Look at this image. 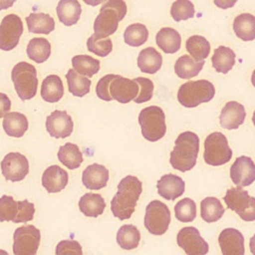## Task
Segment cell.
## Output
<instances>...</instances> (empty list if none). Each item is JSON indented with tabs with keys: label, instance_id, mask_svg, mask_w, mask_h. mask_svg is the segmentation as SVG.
<instances>
[{
	"label": "cell",
	"instance_id": "cell-1",
	"mask_svg": "<svg viewBox=\"0 0 255 255\" xmlns=\"http://www.w3.org/2000/svg\"><path fill=\"white\" fill-rule=\"evenodd\" d=\"M142 191L141 181L133 175H127L118 184V191L111 200V210L120 220L130 218Z\"/></svg>",
	"mask_w": 255,
	"mask_h": 255
},
{
	"label": "cell",
	"instance_id": "cell-2",
	"mask_svg": "<svg viewBox=\"0 0 255 255\" xmlns=\"http://www.w3.org/2000/svg\"><path fill=\"white\" fill-rule=\"evenodd\" d=\"M199 151V137L195 132L186 130L181 132L174 141L170 151L169 162L171 166L181 172L192 169L197 160Z\"/></svg>",
	"mask_w": 255,
	"mask_h": 255
},
{
	"label": "cell",
	"instance_id": "cell-3",
	"mask_svg": "<svg viewBox=\"0 0 255 255\" xmlns=\"http://www.w3.org/2000/svg\"><path fill=\"white\" fill-rule=\"evenodd\" d=\"M128 12L124 0H106L94 22V34L98 38H108L113 35Z\"/></svg>",
	"mask_w": 255,
	"mask_h": 255
},
{
	"label": "cell",
	"instance_id": "cell-4",
	"mask_svg": "<svg viewBox=\"0 0 255 255\" xmlns=\"http://www.w3.org/2000/svg\"><path fill=\"white\" fill-rule=\"evenodd\" d=\"M215 96L213 84L207 80L188 81L182 84L177 92V101L185 108H195L207 103Z\"/></svg>",
	"mask_w": 255,
	"mask_h": 255
},
{
	"label": "cell",
	"instance_id": "cell-5",
	"mask_svg": "<svg viewBox=\"0 0 255 255\" xmlns=\"http://www.w3.org/2000/svg\"><path fill=\"white\" fill-rule=\"evenodd\" d=\"M138 124L142 136L148 141H157L165 135V115L163 110L157 106L142 109L138 115Z\"/></svg>",
	"mask_w": 255,
	"mask_h": 255
},
{
	"label": "cell",
	"instance_id": "cell-6",
	"mask_svg": "<svg viewBox=\"0 0 255 255\" xmlns=\"http://www.w3.org/2000/svg\"><path fill=\"white\" fill-rule=\"evenodd\" d=\"M16 93L22 101L33 99L37 94L38 78L36 68L27 63L20 62L16 64L11 72Z\"/></svg>",
	"mask_w": 255,
	"mask_h": 255
},
{
	"label": "cell",
	"instance_id": "cell-7",
	"mask_svg": "<svg viewBox=\"0 0 255 255\" xmlns=\"http://www.w3.org/2000/svg\"><path fill=\"white\" fill-rule=\"evenodd\" d=\"M232 157L226 136L220 131H214L207 135L204 140V161L212 166L226 164Z\"/></svg>",
	"mask_w": 255,
	"mask_h": 255
},
{
	"label": "cell",
	"instance_id": "cell-8",
	"mask_svg": "<svg viewBox=\"0 0 255 255\" xmlns=\"http://www.w3.org/2000/svg\"><path fill=\"white\" fill-rule=\"evenodd\" d=\"M144 227L153 235L164 234L170 223V210L159 200L150 201L145 207Z\"/></svg>",
	"mask_w": 255,
	"mask_h": 255
},
{
	"label": "cell",
	"instance_id": "cell-9",
	"mask_svg": "<svg viewBox=\"0 0 255 255\" xmlns=\"http://www.w3.org/2000/svg\"><path fill=\"white\" fill-rule=\"evenodd\" d=\"M41 233L34 225H23L13 234V253L15 255H34L37 253Z\"/></svg>",
	"mask_w": 255,
	"mask_h": 255
},
{
	"label": "cell",
	"instance_id": "cell-10",
	"mask_svg": "<svg viewBox=\"0 0 255 255\" xmlns=\"http://www.w3.org/2000/svg\"><path fill=\"white\" fill-rule=\"evenodd\" d=\"M23 29V22L18 15H6L0 23V49L13 50L19 43Z\"/></svg>",
	"mask_w": 255,
	"mask_h": 255
},
{
	"label": "cell",
	"instance_id": "cell-11",
	"mask_svg": "<svg viewBox=\"0 0 255 255\" xmlns=\"http://www.w3.org/2000/svg\"><path fill=\"white\" fill-rule=\"evenodd\" d=\"M1 171L6 180L16 182L23 180L29 172V161L20 152H9L1 161Z\"/></svg>",
	"mask_w": 255,
	"mask_h": 255
},
{
	"label": "cell",
	"instance_id": "cell-12",
	"mask_svg": "<svg viewBox=\"0 0 255 255\" xmlns=\"http://www.w3.org/2000/svg\"><path fill=\"white\" fill-rule=\"evenodd\" d=\"M176 242L187 255H204L208 252L207 242L192 226L181 228L176 235Z\"/></svg>",
	"mask_w": 255,
	"mask_h": 255
},
{
	"label": "cell",
	"instance_id": "cell-13",
	"mask_svg": "<svg viewBox=\"0 0 255 255\" xmlns=\"http://www.w3.org/2000/svg\"><path fill=\"white\" fill-rule=\"evenodd\" d=\"M230 178L236 186L245 187L255 181V163L251 157L241 155L230 167Z\"/></svg>",
	"mask_w": 255,
	"mask_h": 255
},
{
	"label": "cell",
	"instance_id": "cell-14",
	"mask_svg": "<svg viewBox=\"0 0 255 255\" xmlns=\"http://www.w3.org/2000/svg\"><path fill=\"white\" fill-rule=\"evenodd\" d=\"M46 129L53 137L65 138L72 134L74 122L66 111L56 110L46 118Z\"/></svg>",
	"mask_w": 255,
	"mask_h": 255
},
{
	"label": "cell",
	"instance_id": "cell-15",
	"mask_svg": "<svg viewBox=\"0 0 255 255\" xmlns=\"http://www.w3.org/2000/svg\"><path fill=\"white\" fill-rule=\"evenodd\" d=\"M139 92V85L134 80H130L120 75L111 82L110 93L113 100L121 104H128L134 100Z\"/></svg>",
	"mask_w": 255,
	"mask_h": 255
},
{
	"label": "cell",
	"instance_id": "cell-16",
	"mask_svg": "<svg viewBox=\"0 0 255 255\" xmlns=\"http://www.w3.org/2000/svg\"><path fill=\"white\" fill-rule=\"evenodd\" d=\"M218 243L223 255H243L244 237L235 228H225L218 236Z\"/></svg>",
	"mask_w": 255,
	"mask_h": 255
},
{
	"label": "cell",
	"instance_id": "cell-17",
	"mask_svg": "<svg viewBox=\"0 0 255 255\" xmlns=\"http://www.w3.org/2000/svg\"><path fill=\"white\" fill-rule=\"evenodd\" d=\"M245 117L246 112L243 105L236 101H230L222 108L219 123L226 129H236L244 123Z\"/></svg>",
	"mask_w": 255,
	"mask_h": 255
},
{
	"label": "cell",
	"instance_id": "cell-18",
	"mask_svg": "<svg viewBox=\"0 0 255 255\" xmlns=\"http://www.w3.org/2000/svg\"><path fill=\"white\" fill-rule=\"evenodd\" d=\"M223 200L226 206L229 209L235 211L237 215H239V217L242 219L247 209L254 202L255 197L250 196L248 192L244 190L242 187L236 186L233 188H229L226 191Z\"/></svg>",
	"mask_w": 255,
	"mask_h": 255
},
{
	"label": "cell",
	"instance_id": "cell-19",
	"mask_svg": "<svg viewBox=\"0 0 255 255\" xmlns=\"http://www.w3.org/2000/svg\"><path fill=\"white\" fill-rule=\"evenodd\" d=\"M157 193L164 199L174 200L181 196L185 189V183L178 175L168 173L162 175L156 183Z\"/></svg>",
	"mask_w": 255,
	"mask_h": 255
},
{
	"label": "cell",
	"instance_id": "cell-20",
	"mask_svg": "<svg viewBox=\"0 0 255 255\" xmlns=\"http://www.w3.org/2000/svg\"><path fill=\"white\" fill-rule=\"evenodd\" d=\"M69 181L67 171L59 165H51L42 174V185L49 193H56L63 190Z\"/></svg>",
	"mask_w": 255,
	"mask_h": 255
},
{
	"label": "cell",
	"instance_id": "cell-21",
	"mask_svg": "<svg viewBox=\"0 0 255 255\" xmlns=\"http://www.w3.org/2000/svg\"><path fill=\"white\" fill-rule=\"evenodd\" d=\"M109 180V170L99 163L88 165L82 174V182L88 189L100 190L104 188Z\"/></svg>",
	"mask_w": 255,
	"mask_h": 255
},
{
	"label": "cell",
	"instance_id": "cell-22",
	"mask_svg": "<svg viewBox=\"0 0 255 255\" xmlns=\"http://www.w3.org/2000/svg\"><path fill=\"white\" fill-rule=\"evenodd\" d=\"M56 12L62 24L65 26H73L80 20L82 7L78 0H60Z\"/></svg>",
	"mask_w": 255,
	"mask_h": 255
},
{
	"label": "cell",
	"instance_id": "cell-23",
	"mask_svg": "<svg viewBox=\"0 0 255 255\" xmlns=\"http://www.w3.org/2000/svg\"><path fill=\"white\" fill-rule=\"evenodd\" d=\"M3 129L7 135L12 137H21L29 128V123L24 114L18 112L7 113L3 117Z\"/></svg>",
	"mask_w": 255,
	"mask_h": 255
},
{
	"label": "cell",
	"instance_id": "cell-24",
	"mask_svg": "<svg viewBox=\"0 0 255 255\" xmlns=\"http://www.w3.org/2000/svg\"><path fill=\"white\" fill-rule=\"evenodd\" d=\"M156 45L166 54L176 53L181 46V36L173 28L163 27L155 36Z\"/></svg>",
	"mask_w": 255,
	"mask_h": 255
},
{
	"label": "cell",
	"instance_id": "cell-25",
	"mask_svg": "<svg viewBox=\"0 0 255 255\" xmlns=\"http://www.w3.org/2000/svg\"><path fill=\"white\" fill-rule=\"evenodd\" d=\"M25 20L30 33L48 35L55 29V20L47 13L32 12Z\"/></svg>",
	"mask_w": 255,
	"mask_h": 255
},
{
	"label": "cell",
	"instance_id": "cell-26",
	"mask_svg": "<svg viewBox=\"0 0 255 255\" xmlns=\"http://www.w3.org/2000/svg\"><path fill=\"white\" fill-rule=\"evenodd\" d=\"M162 65V56L153 47L142 49L137 56V67L142 73L155 74Z\"/></svg>",
	"mask_w": 255,
	"mask_h": 255
},
{
	"label": "cell",
	"instance_id": "cell-27",
	"mask_svg": "<svg viewBox=\"0 0 255 255\" xmlns=\"http://www.w3.org/2000/svg\"><path fill=\"white\" fill-rule=\"evenodd\" d=\"M204 64V60L196 61L189 55H183L175 61L174 72L180 79L188 80L196 77L202 70Z\"/></svg>",
	"mask_w": 255,
	"mask_h": 255
},
{
	"label": "cell",
	"instance_id": "cell-28",
	"mask_svg": "<svg viewBox=\"0 0 255 255\" xmlns=\"http://www.w3.org/2000/svg\"><path fill=\"white\" fill-rule=\"evenodd\" d=\"M64 96V85L57 75L47 76L41 86V97L45 102L57 103Z\"/></svg>",
	"mask_w": 255,
	"mask_h": 255
},
{
	"label": "cell",
	"instance_id": "cell-29",
	"mask_svg": "<svg viewBox=\"0 0 255 255\" xmlns=\"http://www.w3.org/2000/svg\"><path fill=\"white\" fill-rule=\"evenodd\" d=\"M106 202L99 193H85L79 200V208L81 212L88 217H98L103 214Z\"/></svg>",
	"mask_w": 255,
	"mask_h": 255
},
{
	"label": "cell",
	"instance_id": "cell-30",
	"mask_svg": "<svg viewBox=\"0 0 255 255\" xmlns=\"http://www.w3.org/2000/svg\"><path fill=\"white\" fill-rule=\"evenodd\" d=\"M233 31L242 41L255 39V16L250 13H242L233 21Z\"/></svg>",
	"mask_w": 255,
	"mask_h": 255
},
{
	"label": "cell",
	"instance_id": "cell-31",
	"mask_svg": "<svg viewBox=\"0 0 255 255\" xmlns=\"http://www.w3.org/2000/svg\"><path fill=\"white\" fill-rule=\"evenodd\" d=\"M235 53L234 51L226 46H219L214 50L211 58L212 67L216 72L227 74L235 64Z\"/></svg>",
	"mask_w": 255,
	"mask_h": 255
},
{
	"label": "cell",
	"instance_id": "cell-32",
	"mask_svg": "<svg viewBox=\"0 0 255 255\" xmlns=\"http://www.w3.org/2000/svg\"><path fill=\"white\" fill-rule=\"evenodd\" d=\"M26 53L32 61L38 64L44 63L51 55V44L44 37L32 38L27 45Z\"/></svg>",
	"mask_w": 255,
	"mask_h": 255
},
{
	"label": "cell",
	"instance_id": "cell-33",
	"mask_svg": "<svg viewBox=\"0 0 255 255\" xmlns=\"http://www.w3.org/2000/svg\"><path fill=\"white\" fill-rule=\"evenodd\" d=\"M57 155L60 162L69 169H76L83 162L82 151L77 144L72 142H67L60 146Z\"/></svg>",
	"mask_w": 255,
	"mask_h": 255
},
{
	"label": "cell",
	"instance_id": "cell-34",
	"mask_svg": "<svg viewBox=\"0 0 255 255\" xmlns=\"http://www.w3.org/2000/svg\"><path fill=\"white\" fill-rule=\"evenodd\" d=\"M66 80L68 83V90L73 96L82 98L90 92L91 80L89 77L79 74L75 69H70L68 71Z\"/></svg>",
	"mask_w": 255,
	"mask_h": 255
},
{
	"label": "cell",
	"instance_id": "cell-35",
	"mask_svg": "<svg viewBox=\"0 0 255 255\" xmlns=\"http://www.w3.org/2000/svg\"><path fill=\"white\" fill-rule=\"evenodd\" d=\"M225 212L221 201L216 197H205L200 202V216L207 222L212 223L219 220Z\"/></svg>",
	"mask_w": 255,
	"mask_h": 255
},
{
	"label": "cell",
	"instance_id": "cell-36",
	"mask_svg": "<svg viewBox=\"0 0 255 255\" xmlns=\"http://www.w3.org/2000/svg\"><path fill=\"white\" fill-rule=\"evenodd\" d=\"M140 233L138 229L131 224H125L120 227L117 233V242L119 246L126 250H131L138 246Z\"/></svg>",
	"mask_w": 255,
	"mask_h": 255
},
{
	"label": "cell",
	"instance_id": "cell-37",
	"mask_svg": "<svg viewBox=\"0 0 255 255\" xmlns=\"http://www.w3.org/2000/svg\"><path fill=\"white\" fill-rule=\"evenodd\" d=\"M186 51L196 61L207 58L210 53V44L206 38L200 35L190 36L185 43Z\"/></svg>",
	"mask_w": 255,
	"mask_h": 255
},
{
	"label": "cell",
	"instance_id": "cell-38",
	"mask_svg": "<svg viewBox=\"0 0 255 255\" xmlns=\"http://www.w3.org/2000/svg\"><path fill=\"white\" fill-rule=\"evenodd\" d=\"M148 39V30L141 23H133L128 25L124 32V41L131 47H139Z\"/></svg>",
	"mask_w": 255,
	"mask_h": 255
},
{
	"label": "cell",
	"instance_id": "cell-39",
	"mask_svg": "<svg viewBox=\"0 0 255 255\" xmlns=\"http://www.w3.org/2000/svg\"><path fill=\"white\" fill-rule=\"evenodd\" d=\"M72 66L79 74L93 77L100 71V61L88 55H76L72 58Z\"/></svg>",
	"mask_w": 255,
	"mask_h": 255
},
{
	"label": "cell",
	"instance_id": "cell-40",
	"mask_svg": "<svg viewBox=\"0 0 255 255\" xmlns=\"http://www.w3.org/2000/svg\"><path fill=\"white\" fill-rule=\"evenodd\" d=\"M175 218L180 222H191L196 217V204L189 198L180 199L174 206Z\"/></svg>",
	"mask_w": 255,
	"mask_h": 255
},
{
	"label": "cell",
	"instance_id": "cell-41",
	"mask_svg": "<svg viewBox=\"0 0 255 255\" xmlns=\"http://www.w3.org/2000/svg\"><path fill=\"white\" fill-rule=\"evenodd\" d=\"M194 5L190 0H175L171 4L170 15L176 22L190 19L194 16Z\"/></svg>",
	"mask_w": 255,
	"mask_h": 255
},
{
	"label": "cell",
	"instance_id": "cell-42",
	"mask_svg": "<svg viewBox=\"0 0 255 255\" xmlns=\"http://www.w3.org/2000/svg\"><path fill=\"white\" fill-rule=\"evenodd\" d=\"M18 213H19L18 201H16L10 195H2L0 197V221L14 222Z\"/></svg>",
	"mask_w": 255,
	"mask_h": 255
},
{
	"label": "cell",
	"instance_id": "cell-43",
	"mask_svg": "<svg viewBox=\"0 0 255 255\" xmlns=\"http://www.w3.org/2000/svg\"><path fill=\"white\" fill-rule=\"evenodd\" d=\"M87 48L90 52L100 57H106L113 51V42L108 38H98L92 34L87 40Z\"/></svg>",
	"mask_w": 255,
	"mask_h": 255
},
{
	"label": "cell",
	"instance_id": "cell-44",
	"mask_svg": "<svg viewBox=\"0 0 255 255\" xmlns=\"http://www.w3.org/2000/svg\"><path fill=\"white\" fill-rule=\"evenodd\" d=\"M133 80L135 82H137L139 85L138 95L133 101L136 104H141V103H145V102L151 100L152 95H153V89H154L152 81L147 78H144V77H137Z\"/></svg>",
	"mask_w": 255,
	"mask_h": 255
},
{
	"label": "cell",
	"instance_id": "cell-45",
	"mask_svg": "<svg viewBox=\"0 0 255 255\" xmlns=\"http://www.w3.org/2000/svg\"><path fill=\"white\" fill-rule=\"evenodd\" d=\"M19 213L14 220V223H26L33 220L35 214V205L28 200L18 201Z\"/></svg>",
	"mask_w": 255,
	"mask_h": 255
},
{
	"label": "cell",
	"instance_id": "cell-46",
	"mask_svg": "<svg viewBox=\"0 0 255 255\" xmlns=\"http://www.w3.org/2000/svg\"><path fill=\"white\" fill-rule=\"evenodd\" d=\"M117 77V75H114V74H109V75H106L104 77H102L99 82L97 83V86H96V93H97V96L103 100V101H107V102H110L113 100L112 96H111V93H110V84L111 82Z\"/></svg>",
	"mask_w": 255,
	"mask_h": 255
},
{
	"label": "cell",
	"instance_id": "cell-47",
	"mask_svg": "<svg viewBox=\"0 0 255 255\" xmlns=\"http://www.w3.org/2000/svg\"><path fill=\"white\" fill-rule=\"evenodd\" d=\"M57 255H82V246L76 240H62L56 247Z\"/></svg>",
	"mask_w": 255,
	"mask_h": 255
},
{
	"label": "cell",
	"instance_id": "cell-48",
	"mask_svg": "<svg viewBox=\"0 0 255 255\" xmlns=\"http://www.w3.org/2000/svg\"><path fill=\"white\" fill-rule=\"evenodd\" d=\"M11 109V101L4 93H0V119L3 118Z\"/></svg>",
	"mask_w": 255,
	"mask_h": 255
},
{
	"label": "cell",
	"instance_id": "cell-49",
	"mask_svg": "<svg viewBox=\"0 0 255 255\" xmlns=\"http://www.w3.org/2000/svg\"><path fill=\"white\" fill-rule=\"evenodd\" d=\"M213 2L218 8L228 9L233 7L236 4L237 0H213Z\"/></svg>",
	"mask_w": 255,
	"mask_h": 255
},
{
	"label": "cell",
	"instance_id": "cell-50",
	"mask_svg": "<svg viewBox=\"0 0 255 255\" xmlns=\"http://www.w3.org/2000/svg\"><path fill=\"white\" fill-rule=\"evenodd\" d=\"M16 0H0V10H6L13 6Z\"/></svg>",
	"mask_w": 255,
	"mask_h": 255
},
{
	"label": "cell",
	"instance_id": "cell-51",
	"mask_svg": "<svg viewBox=\"0 0 255 255\" xmlns=\"http://www.w3.org/2000/svg\"><path fill=\"white\" fill-rule=\"evenodd\" d=\"M87 5H90V6H93V7H96L102 3H104L106 0H83Z\"/></svg>",
	"mask_w": 255,
	"mask_h": 255
},
{
	"label": "cell",
	"instance_id": "cell-52",
	"mask_svg": "<svg viewBox=\"0 0 255 255\" xmlns=\"http://www.w3.org/2000/svg\"><path fill=\"white\" fill-rule=\"evenodd\" d=\"M249 247H250V251L252 254L255 255V234L251 237L250 242H249Z\"/></svg>",
	"mask_w": 255,
	"mask_h": 255
},
{
	"label": "cell",
	"instance_id": "cell-53",
	"mask_svg": "<svg viewBox=\"0 0 255 255\" xmlns=\"http://www.w3.org/2000/svg\"><path fill=\"white\" fill-rule=\"evenodd\" d=\"M251 83H252L253 87L255 88V70L253 71V73H252V76H251Z\"/></svg>",
	"mask_w": 255,
	"mask_h": 255
},
{
	"label": "cell",
	"instance_id": "cell-54",
	"mask_svg": "<svg viewBox=\"0 0 255 255\" xmlns=\"http://www.w3.org/2000/svg\"><path fill=\"white\" fill-rule=\"evenodd\" d=\"M252 122H253V125L255 126V111L253 113V116H252Z\"/></svg>",
	"mask_w": 255,
	"mask_h": 255
}]
</instances>
